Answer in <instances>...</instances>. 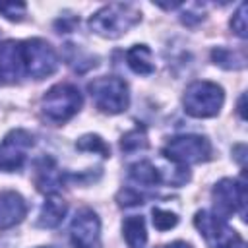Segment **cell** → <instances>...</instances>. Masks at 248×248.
Wrapping results in <instances>:
<instances>
[{"label": "cell", "mask_w": 248, "mask_h": 248, "mask_svg": "<svg viewBox=\"0 0 248 248\" xmlns=\"http://www.w3.org/2000/svg\"><path fill=\"white\" fill-rule=\"evenodd\" d=\"M223 89L213 81H194L184 93V110L194 118H211L223 107Z\"/></svg>", "instance_id": "2"}, {"label": "cell", "mask_w": 248, "mask_h": 248, "mask_svg": "<svg viewBox=\"0 0 248 248\" xmlns=\"http://www.w3.org/2000/svg\"><path fill=\"white\" fill-rule=\"evenodd\" d=\"M45 248H50V246H45Z\"/></svg>", "instance_id": "28"}, {"label": "cell", "mask_w": 248, "mask_h": 248, "mask_svg": "<svg viewBox=\"0 0 248 248\" xmlns=\"http://www.w3.org/2000/svg\"><path fill=\"white\" fill-rule=\"evenodd\" d=\"M244 99H246V97L242 95V97H240V101H238V112H240V116H242V118H244Z\"/></svg>", "instance_id": "26"}, {"label": "cell", "mask_w": 248, "mask_h": 248, "mask_svg": "<svg viewBox=\"0 0 248 248\" xmlns=\"http://www.w3.org/2000/svg\"><path fill=\"white\" fill-rule=\"evenodd\" d=\"M231 27H232V31L240 37V39H244L246 37V4H240L238 6V12L232 16V19H231Z\"/></svg>", "instance_id": "22"}, {"label": "cell", "mask_w": 248, "mask_h": 248, "mask_svg": "<svg viewBox=\"0 0 248 248\" xmlns=\"http://www.w3.org/2000/svg\"><path fill=\"white\" fill-rule=\"evenodd\" d=\"M79 107H81V93L78 87L70 83H58L50 87L43 95V103H41L45 118L54 124H62L70 120L79 110Z\"/></svg>", "instance_id": "3"}, {"label": "cell", "mask_w": 248, "mask_h": 248, "mask_svg": "<svg viewBox=\"0 0 248 248\" xmlns=\"http://www.w3.org/2000/svg\"><path fill=\"white\" fill-rule=\"evenodd\" d=\"M91 99L95 103V107L103 112L108 114H118L122 110H126L130 95H128V85L124 79L116 78V76H105V78H97L87 85Z\"/></svg>", "instance_id": "4"}, {"label": "cell", "mask_w": 248, "mask_h": 248, "mask_svg": "<svg viewBox=\"0 0 248 248\" xmlns=\"http://www.w3.org/2000/svg\"><path fill=\"white\" fill-rule=\"evenodd\" d=\"M25 213H27V205L17 192L6 190L0 194V229H10L21 223Z\"/></svg>", "instance_id": "12"}, {"label": "cell", "mask_w": 248, "mask_h": 248, "mask_svg": "<svg viewBox=\"0 0 248 248\" xmlns=\"http://www.w3.org/2000/svg\"><path fill=\"white\" fill-rule=\"evenodd\" d=\"M194 225L200 231V234L205 238L209 248H242V238L232 231L223 217L209 213V211H198L194 217Z\"/></svg>", "instance_id": "6"}, {"label": "cell", "mask_w": 248, "mask_h": 248, "mask_svg": "<svg viewBox=\"0 0 248 248\" xmlns=\"http://www.w3.org/2000/svg\"><path fill=\"white\" fill-rule=\"evenodd\" d=\"M213 205H215V215L227 219L234 213L244 215V205H246V186L242 180H232V178H223L215 184L213 188Z\"/></svg>", "instance_id": "8"}, {"label": "cell", "mask_w": 248, "mask_h": 248, "mask_svg": "<svg viewBox=\"0 0 248 248\" xmlns=\"http://www.w3.org/2000/svg\"><path fill=\"white\" fill-rule=\"evenodd\" d=\"M62 172L58 170L54 159L43 157L35 165V184L43 194H54L62 186Z\"/></svg>", "instance_id": "13"}, {"label": "cell", "mask_w": 248, "mask_h": 248, "mask_svg": "<svg viewBox=\"0 0 248 248\" xmlns=\"http://www.w3.org/2000/svg\"><path fill=\"white\" fill-rule=\"evenodd\" d=\"M76 147L81 149V151L101 153L103 157H108V155H110V147H108V145L105 143V140H103L101 136H97V134H87V136L79 138L78 143H76Z\"/></svg>", "instance_id": "19"}, {"label": "cell", "mask_w": 248, "mask_h": 248, "mask_svg": "<svg viewBox=\"0 0 248 248\" xmlns=\"http://www.w3.org/2000/svg\"><path fill=\"white\" fill-rule=\"evenodd\" d=\"M167 248H192V246H190V244H186V242H180V240H178V242H172V244H169Z\"/></svg>", "instance_id": "25"}, {"label": "cell", "mask_w": 248, "mask_h": 248, "mask_svg": "<svg viewBox=\"0 0 248 248\" xmlns=\"http://www.w3.org/2000/svg\"><path fill=\"white\" fill-rule=\"evenodd\" d=\"M21 45H23V68L27 76L35 79H43L54 74L58 66V58L54 48L46 41L29 39V41H23Z\"/></svg>", "instance_id": "7"}, {"label": "cell", "mask_w": 248, "mask_h": 248, "mask_svg": "<svg viewBox=\"0 0 248 248\" xmlns=\"http://www.w3.org/2000/svg\"><path fill=\"white\" fill-rule=\"evenodd\" d=\"M130 178L138 184H143V186H153V184H159L161 182V174L159 170L149 163V161H140V163H134L130 167Z\"/></svg>", "instance_id": "17"}, {"label": "cell", "mask_w": 248, "mask_h": 248, "mask_svg": "<svg viewBox=\"0 0 248 248\" xmlns=\"http://www.w3.org/2000/svg\"><path fill=\"white\" fill-rule=\"evenodd\" d=\"M163 155L176 165H194L211 157V143L203 136H174L163 147Z\"/></svg>", "instance_id": "5"}, {"label": "cell", "mask_w": 248, "mask_h": 248, "mask_svg": "<svg viewBox=\"0 0 248 248\" xmlns=\"http://www.w3.org/2000/svg\"><path fill=\"white\" fill-rule=\"evenodd\" d=\"M178 223V217L170 211H165V209H153V227L157 231H169L172 229L174 225Z\"/></svg>", "instance_id": "21"}, {"label": "cell", "mask_w": 248, "mask_h": 248, "mask_svg": "<svg viewBox=\"0 0 248 248\" xmlns=\"http://www.w3.org/2000/svg\"><path fill=\"white\" fill-rule=\"evenodd\" d=\"M64 215H66V202L60 200V198L50 196V198L43 203V207H41L39 225H41L43 229H54V227H58V225L62 223Z\"/></svg>", "instance_id": "14"}, {"label": "cell", "mask_w": 248, "mask_h": 248, "mask_svg": "<svg viewBox=\"0 0 248 248\" xmlns=\"http://www.w3.org/2000/svg\"><path fill=\"white\" fill-rule=\"evenodd\" d=\"M211 56H213L215 64H219L223 68H234L236 70V68L244 66V58H236V54L227 50V48H217V50L211 52Z\"/></svg>", "instance_id": "20"}, {"label": "cell", "mask_w": 248, "mask_h": 248, "mask_svg": "<svg viewBox=\"0 0 248 248\" xmlns=\"http://www.w3.org/2000/svg\"><path fill=\"white\" fill-rule=\"evenodd\" d=\"M70 240L74 248L101 246V221L93 209H79L70 225Z\"/></svg>", "instance_id": "9"}, {"label": "cell", "mask_w": 248, "mask_h": 248, "mask_svg": "<svg viewBox=\"0 0 248 248\" xmlns=\"http://www.w3.org/2000/svg\"><path fill=\"white\" fill-rule=\"evenodd\" d=\"M0 78H2V76H0ZM0 83H2V79H0Z\"/></svg>", "instance_id": "27"}, {"label": "cell", "mask_w": 248, "mask_h": 248, "mask_svg": "<svg viewBox=\"0 0 248 248\" xmlns=\"http://www.w3.org/2000/svg\"><path fill=\"white\" fill-rule=\"evenodd\" d=\"M141 202H143V196H141L140 192L132 190V188L120 190V194H118V203H120V205L130 207V205H138V203H141Z\"/></svg>", "instance_id": "23"}, {"label": "cell", "mask_w": 248, "mask_h": 248, "mask_svg": "<svg viewBox=\"0 0 248 248\" xmlns=\"http://www.w3.org/2000/svg\"><path fill=\"white\" fill-rule=\"evenodd\" d=\"M120 147L122 151H138V149H145L147 147V134L143 128H134L130 132H126L120 140Z\"/></svg>", "instance_id": "18"}, {"label": "cell", "mask_w": 248, "mask_h": 248, "mask_svg": "<svg viewBox=\"0 0 248 248\" xmlns=\"http://www.w3.org/2000/svg\"><path fill=\"white\" fill-rule=\"evenodd\" d=\"M0 14H4L8 19H21V16L25 14V4H16V2H10V4H0Z\"/></svg>", "instance_id": "24"}, {"label": "cell", "mask_w": 248, "mask_h": 248, "mask_svg": "<svg viewBox=\"0 0 248 248\" xmlns=\"http://www.w3.org/2000/svg\"><path fill=\"white\" fill-rule=\"evenodd\" d=\"M140 21V12L132 4H108L89 19V27L107 39L122 37Z\"/></svg>", "instance_id": "1"}, {"label": "cell", "mask_w": 248, "mask_h": 248, "mask_svg": "<svg viewBox=\"0 0 248 248\" xmlns=\"http://www.w3.org/2000/svg\"><path fill=\"white\" fill-rule=\"evenodd\" d=\"M23 74V45L19 41H4L0 45V76L16 79Z\"/></svg>", "instance_id": "11"}, {"label": "cell", "mask_w": 248, "mask_h": 248, "mask_svg": "<svg viewBox=\"0 0 248 248\" xmlns=\"http://www.w3.org/2000/svg\"><path fill=\"white\" fill-rule=\"evenodd\" d=\"M33 145V136L25 130H12L0 145V170H16L23 163V151Z\"/></svg>", "instance_id": "10"}, {"label": "cell", "mask_w": 248, "mask_h": 248, "mask_svg": "<svg viewBox=\"0 0 248 248\" xmlns=\"http://www.w3.org/2000/svg\"><path fill=\"white\" fill-rule=\"evenodd\" d=\"M122 232H124V240H126L128 248H141L145 244V240H147L145 221L140 215H132V217L124 219Z\"/></svg>", "instance_id": "16"}, {"label": "cell", "mask_w": 248, "mask_h": 248, "mask_svg": "<svg viewBox=\"0 0 248 248\" xmlns=\"http://www.w3.org/2000/svg\"><path fill=\"white\" fill-rule=\"evenodd\" d=\"M126 62L132 68V72L140 74V76H149L155 70L153 58H151V50L145 45H134L126 52Z\"/></svg>", "instance_id": "15"}]
</instances>
